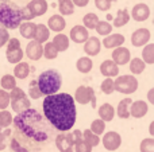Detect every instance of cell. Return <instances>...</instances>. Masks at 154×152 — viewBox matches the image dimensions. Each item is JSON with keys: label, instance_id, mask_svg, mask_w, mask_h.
Segmentation results:
<instances>
[{"label": "cell", "instance_id": "obj_3", "mask_svg": "<svg viewBox=\"0 0 154 152\" xmlns=\"http://www.w3.org/2000/svg\"><path fill=\"white\" fill-rule=\"evenodd\" d=\"M20 7L15 3L3 1L0 4V26L5 30H16L22 24Z\"/></svg>", "mask_w": 154, "mask_h": 152}, {"label": "cell", "instance_id": "obj_36", "mask_svg": "<svg viewBox=\"0 0 154 152\" xmlns=\"http://www.w3.org/2000/svg\"><path fill=\"white\" fill-rule=\"evenodd\" d=\"M89 131L92 132V133H95L96 136L100 137L101 135H104V132H106V123L101 121L100 118H96V120H93L92 123H91Z\"/></svg>", "mask_w": 154, "mask_h": 152}, {"label": "cell", "instance_id": "obj_20", "mask_svg": "<svg viewBox=\"0 0 154 152\" xmlns=\"http://www.w3.org/2000/svg\"><path fill=\"white\" fill-rule=\"evenodd\" d=\"M100 73L106 78H114L119 75V66L114 63L111 59H106L100 65Z\"/></svg>", "mask_w": 154, "mask_h": 152}, {"label": "cell", "instance_id": "obj_34", "mask_svg": "<svg viewBox=\"0 0 154 152\" xmlns=\"http://www.w3.org/2000/svg\"><path fill=\"white\" fill-rule=\"evenodd\" d=\"M112 24L109 23V22L107 20H99V23L96 24L95 27V31L97 32L99 35H101V37H107V35H109L112 32Z\"/></svg>", "mask_w": 154, "mask_h": 152}, {"label": "cell", "instance_id": "obj_33", "mask_svg": "<svg viewBox=\"0 0 154 152\" xmlns=\"http://www.w3.org/2000/svg\"><path fill=\"white\" fill-rule=\"evenodd\" d=\"M141 59L146 65H153L154 63V45L153 43H147L146 46H143Z\"/></svg>", "mask_w": 154, "mask_h": 152}, {"label": "cell", "instance_id": "obj_11", "mask_svg": "<svg viewBox=\"0 0 154 152\" xmlns=\"http://www.w3.org/2000/svg\"><path fill=\"white\" fill-rule=\"evenodd\" d=\"M130 59H131V53L127 47L120 46V47L114 48L111 61L114 62L116 66H125V65H127L128 62H130Z\"/></svg>", "mask_w": 154, "mask_h": 152}, {"label": "cell", "instance_id": "obj_8", "mask_svg": "<svg viewBox=\"0 0 154 152\" xmlns=\"http://www.w3.org/2000/svg\"><path fill=\"white\" fill-rule=\"evenodd\" d=\"M101 144H103L104 150L112 152L116 151L120 148L122 145V136L115 131H109V132H104L103 139H101Z\"/></svg>", "mask_w": 154, "mask_h": 152}, {"label": "cell", "instance_id": "obj_44", "mask_svg": "<svg viewBox=\"0 0 154 152\" xmlns=\"http://www.w3.org/2000/svg\"><path fill=\"white\" fill-rule=\"evenodd\" d=\"M95 7L99 11H103V12H108L112 7V1L111 0H95Z\"/></svg>", "mask_w": 154, "mask_h": 152}, {"label": "cell", "instance_id": "obj_42", "mask_svg": "<svg viewBox=\"0 0 154 152\" xmlns=\"http://www.w3.org/2000/svg\"><path fill=\"white\" fill-rule=\"evenodd\" d=\"M139 152H154V139L146 137L139 144Z\"/></svg>", "mask_w": 154, "mask_h": 152}, {"label": "cell", "instance_id": "obj_5", "mask_svg": "<svg viewBox=\"0 0 154 152\" xmlns=\"http://www.w3.org/2000/svg\"><path fill=\"white\" fill-rule=\"evenodd\" d=\"M8 93H10V105L15 113H22L31 108V101L22 88L16 86Z\"/></svg>", "mask_w": 154, "mask_h": 152}, {"label": "cell", "instance_id": "obj_10", "mask_svg": "<svg viewBox=\"0 0 154 152\" xmlns=\"http://www.w3.org/2000/svg\"><path fill=\"white\" fill-rule=\"evenodd\" d=\"M76 144V139L72 132H61L56 137V147L58 151H65L73 148Z\"/></svg>", "mask_w": 154, "mask_h": 152}, {"label": "cell", "instance_id": "obj_21", "mask_svg": "<svg viewBox=\"0 0 154 152\" xmlns=\"http://www.w3.org/2000/svg\"><path fill=\"white\" fill-rule=\"evenodd\" d=\"M97 113H99V118L104 123H111L115 117V108L112 107L111 104L108 102H104L97 109Z\"/></svg>", "mask_w": 154, "mask_h": 152}, {"label": "cell", "instance_id": "obj_19", "mask_svg": "<svg viewBox=\"0 0 154 152\" xmlns=\"http://www.w3.org/2000/svg\"><path fill=\"white\" fill-rule=\"evenodd\" d=\"M46 27L49 28V31H53V32L60 34V32H62L65 30V27H66V22H65L64 16L58 15V13H54V15H51L50 18H49L48 26Z\"/></svg>", "mask_w": 154, "mask_h": 152}, {"label": "cell", "instance_id": "obj_50", "mask_svg": "<svg viewBox=\"0 0 154 152\" xmlns=\"http://www.w3.org/2000/svg\"><path fill=\"white\" fill-rule=\"evenodd\" d=\"M149 133L152 135V137L154 136V121L150 123V127H149Z\"/></svg>", "mask_w": 154, "mask_h": 152}, {"label": "cell", "instance_id": "obj_7", "mask_svg": "<svg viewBox=\"0 0 154 152\" xmlns=\"http://www.w3.org/2000/svg\"><path fill=\"white\" fill-rule=\"evenodd\" d=\"M75 102H79L80 105H87V104H92L95 107L96 102V97H95V90L89 86H79L75 92L73 96Z\"/></svg>", "mask_w": 154, "mask_h": 152}, {"label": "cell", "instance_id": "obj_6", "mask_svg": "<svg viewBox=\"0 0 154 152\" xmlns=\"http://www.w3.org/2000/svg\"><path fill=\"white\" fill-rule=\"evenodd\" d=\"M138 80L133 74H123L118 75L114 80L115 92L120 94H133L138 90Z\"/></svg>", "mask_w": 154, "mask_h": 152}, {"label": "cell", "instance_id": "obj_26", "mask_svg": "<svg viewBox=\"0 0 154 152\" xmlns=\"http://www.w3.org/2000/svg\"><path fill=\"white\" fill-rule=\"evenodd\" d=\"M35 26L37 24L34 22H22V24L19 26V32L24 39L32 40L34 38V32H35Z\"/></svg>", "mask_w": 154, "mask_h": 152}, {"label": "cell", "instance_id": "obj_1", "mask_svg": "<svg viewBox=\"0 0 154 152\" xmlns=\"http://www.w3.org/2000/svg\"><path fill=\"white\" fill-rule=\"evenodd\" d=\"M46 121L60 132H69L75 127L77 109L73 96L69 93H56L46 96L42 102Z\"/></svg>", "mask_w": 154, "mask_h": 152}, {"label": "cell", "instance_id": "obj_17", "mask_svg": "<svg viewBox=\"0 0 154 152\" xmlns=\"http://www.w3.org/2000/svg\"><path fill=\"white\" fill-rule=\"evenodd\" d=\"M126 38L123 34H118V32H114V34H109L107 37H104V39L101 40V47H106V48H116L123 46L125 43Z\"/></svg>", "mask_w": 154, "mask_h": 152}, {"label": "cell", "instance_id": "obj_16", "mask_svg": "<svg viewBox=\"0 0 154 152\" xmlns=\"http://www.w3.org/2000/svg\"><path fill=\"white\" fill-rule=\"evenodd\" d=\"M26 8L31 12V15L34 18H39V16L45 15L46 11L49 8V4L46 0H30L29 4L26 5Z\"/></svg>", "mask_w": 154, "mask_h": 152}, {"label": "cell", "instance_id": "obj_22", "mask_svg": "<svg viewBox=\"0 0 154 152\" xmlns=\"http://www.w3.org/2000/svg\"><path fill=\"white\" fill-rule=\"evenodd\" d=\"M133 102V98L130 97H126L122 101L118 104V108L115 110V115H118L119 118H123V120H127L130 118V105Z\"/></svg>", "mask_w": 154, "mask_h": 152}, {"label": "cell", "instance_id": "obj_27", "mask_svg": "<svg viewBox=\"0 0 154 152\" xmlns=\"http://www.w3.org/2000/svg\"><path fill=\"white\" fill-rule=\"evenodd\" d=\"M130 12H128L127 10H118L116 12V16H115L114 19H112V27H118V28H120V27L126 26V24L130 22Z\"/></svg>", "mask_w": 154, "mask_h": 152}, {"label": "cell", "instance_id": "obj_35", "mask_svg": "<svg viewBox=\"0 0 154 152\" xmlns=\"http://www.w3.org/2000/svg\"><path fill=\"white\" fill-rule=\"evenodd\" d=\"M0 86L3 90H12L14 88H16V78L12 74H5L0 80Z\"/></svg>", "mask_w": 154, "mask_h": 152}, {"label": "cell", "instance_id": "obj_12", "mask_svg": "<svg viewBox=\"0 0 154 152\" xmlns=\"http://www.w3.org/2000/svg\"><path fill=\"white\" fill-rule=\"evenodd\" d=\"M130 18L135 22H145L150 18V7L146 3H138L133 7L130 12Z\"/></svg>", "mask_w": 154, "mask_h": 152}, {"label": "cell", "instance_id": "obj_41", "mask_svg": "<svg viewBox=\"0 0 154 152\" xmlns=\"http://www.w3.org/2000/svg\"><path fill=\"white\" fill-rule=\"evenodd\" d=\"M29 96L31 97V98H34V100H38V98H41V97H43L42 96V93H41V90H39V88H38V85H37V81L35 80H32L31 82L29 83Z\"/></svg>", "mask_w": 154, "mask_h": 152}, {"label": "cell", "instance_id": "obj_2", "mask_svg": "<svg viewBox=\"0 0 154 152\" xmlns=\"http://www.w3.org/2000/svg\"><path fill=\"white\" fill-rule=\"evenodd\" d=\"M14 125L18 131L19 137L29 139L27 142H37L43 143L49 139V128L45 118L42 117L38 110L30 109L18 113L16 117H14Z\"/></svg>", "mask_w": 154, "mask_h": 152}, {"label": "cell", "instance_id": "obj_45", "mask_svg": "<svg viewBox=\"0 0 154 152\" xmlns=\"http://www.w3.org/2000/svg\"><path fill=\"white\" fill-rule=\"evenodd\" d=\"M73 152H92V147L81 139L75 144V147H73Z\"/></svg>", "mask_w": 154, "mask_h": 152}, {"label": "cell", "instance_id": "obj_37", "mask_svg": "<svg viewBox=\"0 0 154 152\" xmlns=\"http://www.w3.org/2000/svg\"><path fill=\"white\" fill-rule=\"evenodd\" d=\"M42 57L43 58H46V59H49V61L56 59L57 57H58V51H57V48L54 47V45L51 42H46V45L43 46Z\"/></svg>", "mask_w": 154, "mask_h": 152}, {"label": "cell", "instance_id": "obj_53", "mask_svg": "<svg viewBox=\"0 0 154 152\" xmlns=\"http://www.w3.org/2000/svg\"><path fill=\"white\" fill-rule=\"evenodd\" d=\"M3 1H7V0H0V3H3Z\"/></svg>", "mask_w": 154, "mask_h": 152}, {"label": "cell", "instance_id": "obj_14", "mask_svg": "<svg viewBox=\"0 0 154 152\" xmlns=\"http://www.w3.org/2000/svg\"><path fill=\"white\" fill-rule=\"evenodd\" d=\"M149 112V104L143 100L133 101L130 105V117L133 118H142Z\"/></svg>", "mask_w": 154, "mask_h": 152}, {"label": "cell", "instance_id": "obj_38", "mask_svg": "<svg viewBox=\"0 0 154 152\" xmlns=\"http://www.w3.org/2000/svg\"><path fill=\"white\" fill-rule=\"evenodd\" d=\"M82 140H84L85 143H88L92 148L97 147V145L100 144V137L96 136L95 133H92L89 129H85V131L82 132Z\"/></svg>", "mask_w": 154, "mask_h": 152}, {"label": "cell", "instance_id": "obj_39", "mask_svg": "<svg viewBox=\"0 0 154 152\" xmlns=\"http://www.w3.org/2000/svg\"><path fill=\"white\" fill-rule=\"evenodd\" d=\"M14 117H12V113L10 110L4 109V110H0V128H8V127L12 124Z\"/></svg>", "mask_w": 154, "mask_h": 152}, {"label": "cell", "instance_id": "obj_18", "mask_svg": "<svg viewBox=\"0 0 154 152\" xmlns=\"http://www.w3.org/2000/svg\"><path fill=\"white\" fill-rule=\"evenodd\" d=\"M43 53V45L35 42V40H30L26 46V57L31 61H39L42 58Z\"/></svg>", "mask_w": 154, "mask_h": 152}, {"label": "cell", "instance_id": "obj_54", "mask_svg": "<svg viewBox=\"0 0 154 152\" xmlns=\"http://www.w3.org/2000/svg\"><path fill=\"white\" fill-rule=\"evenodd\" d=\"M0 132H2V128H0Z\"/></svg>", "mask_w": 154, "mask_h": 152}, {"label": "cell", "instance_id": "obj_13", "mask_svg": "<svg viewBox=\"0 0 154 152\" xmlns=\"http://www.w3.org/2000/svg\"><path fill=\"white\" fill-rule=\"evenodd\" d=\"M68 38H69V40L77 43V45H79V43H84L85 40L89 38V31H88L82 24H76V26H73L72 28H70L69 37Z\"/></svg>", "mask_w": 154, "mask_h": 152}, {"label": "cell", "instance_id": "obj_30", "mask_svg": "<svg viewBox=\"0 0 154 152\" xmlns=\"http://www.w3.org/2000/svg\"><path fill=\"white\" fill-rule=\"evenodd\" d=\"M23 57H24V51L20 48H16V50H10V51H5V58H7L8 63L11 65H16L19 62L23 61Z\"/></svg>", "mask_w": 154, "mask_h": 152}, {"label": "cell", "instance_id": "obj_47", "mask_svg": "<svg viewBox=\"0 0 154 152\" xmlns=\"http://www.w3.org/2000/svg\"><path fill=\"white\" fill-rule=\"evenodd\" d=\"M5 147H7V136L0 132V151H4Z\"/></svg>", "mask_w": 154, "mask_h": 152}, {"label": "cell", "instance_id": "obj_43", "mask_svg": "<svg viewBox=\"0 0 154 152\" xmlns=\"http://www.w3.org/2000/svg\"><path fill=\"white\" fill-rule=\"evenodd\" d=\"M10 107V93L0 89V110H4Z\"/></svg>", "mask_w": 154, "mask_h": 152}, {"label": "cell", "instance_id": "obj_48", "mask_svg": "<svg viewBox=\"0 0 154 152\" xmlns=\"http://www.w3.org/2000/svg\"><path fill=\"white\" fill-rule=\"evenodd\" d=\"M73 5L75 7H79V8H84L88 5V3H89V0H72Z\"/></svg>", "mask_w": 154, "mask_h": 152}, {"label": "cell", "instance_id": "obj_24", "mask_svg": "<svg viewBox=\"0 0 154 152\" xmlns=\"http://www.w3.org/2000/svg\"><path fill=\"white\" fill-rule=\"evenodd\" d=\"M51 43L54 45V47L57 48L58 53H62V51H66L68 48H69L70 40H69V38H68V35L60 32V34H56V37L51 40Z\"/></svg>", "mask_w": 154, "mask_h": 152}, {"label": "cell", "instance_id": "obj_4", "mask_svg": "<svg viewBox=\"0 0 154 152\" xmlns=\"http://www.w3.org/2000/svg\"><path fill=\"white\" fill-rule=\"evenodd\" d=\"M37 85L39 88L42 96H51V94L58 93V90L62 86V77L60 72L54 69L45 70L39 74L37 80Z\"/></svg>", "mask_w": 154, "mask_h": 152}, {"label": "cell", "instance_id": "obj_15", "mask_svg": "<svg viewBox=\"0 0 154 152\" xmlns=\"http://www.w3.org/2000/svg\"><path fill=\"white\" fill-rule=\"evenodd\" d=\"M101 51V42L97 37H89L84 42V53L87 57H96Z\"/></svg>", "mask_w": 154, "mask_h": 152}, {"label": "cell", "instance_id": "obj_52", "mask_svg": "<svg viewBox=\"0 0 154 152\" xmlns=\"http://www.w3.org/2000/svg\"><path fill=\"white\" fill-rule=\"evenodd\" d=\"M60 152H73V148H70V150H65V151H60Z\"/></svg>", "mask_w": 154, "mask_h": 152}, {"label": "cell", "instance_id": "obj_31", "mask_svg": "<svg viewBox=\"0 0 154 152\" xmlns=\"http://www.w3.org/2000/svg\"><path fill=\"white\" fill-rule=\"evenodd\" d=\"M58 11L61 16H69L75 13V5L72 0H58Z\"/></svg>", "mask_w": 154, "mask_h": 152}, {"label": "cell", "instance_id": "obj_28", "mask_svg": "<svg viewBox=\"0 0 154 152\" xmlns=\"http://www.w3.org/2000/svg\"><path fill=\"white\" fill-rule=\"evenodd\" d=\"M92 67H93V61L87 55L79 58L76 62V69L79 70L80 73H82V74H88V73L92 70Z\"/></svg>", "mask_w": 154, "mask_h": 152}, {"label": "cell", "instance_id": "obj_23", "mask_svg": "<svg viewBox=\"0 0 154 152\" xmlns=\"http://www.w3.org/2000/svg\"><path fill=\"white\" fill-rule=\"evenodd\" d=\"M49 38H50V31H49V28L46 27V24H43V23L37 24V26H35V32H34L32 40H35V42L42 45V43L48 42Z\"/></svg>", "mask_w": 154, "mask_h": 152}, {"label": "cell", "instance_id": "obj_40", "mask_svg": "<svg viewBox=\"0 0 154 152\" xmlns=\"http://www.w3.org/2000/svg\"><path fill=\"white\" fill-rule=\"evenodd\" d=\"M100 90L103 92L104 94L109 96L115 92V88H114V78H104L103 82L100 83Z\"/></svg>", "mask_w": 154, "mask_h": 152}, {"label": "cell", "instance_id": "obj_46", "mask_svg": "<svg viewBox=\"0 0 154 152\" xmlns=\"http://www.w3.org/2000/svg\"><path fill=\"white\" fill-rule=\"evenodd\" d=\"M8 39H10V32H8V30L3 28V27L0 26V48L7 45Z\"/></svg>", "mask_w": 154, "mask_h": 152}, {"label": "cell", "instance_id": "obj_25", "mask_svg": "<svg viewBox=\"0 0 154 152\" xmlns=\"http://www.w3.org/2000/svg\"><path fill=\"white\" fill-rule=\"evenodd\" d=\"M30 75V65L27 62H19L14 67V77L16 80H26Z\"/></svg>", "mask_w": 154, "mask_h": 152}, {"label": "cell", "instance_id": "obj_32", "mask_svg": "<svg viewBox=\"0 0 154 152\" xmlns=\"http://www.w3.org/2000/svg\"><path fill=\"white\" fill-rule=\"evenodd\" d=\"M99 20H100V19H99V16L96 15L95 12H88L82 16V26H84L88 31H89V30H95Z\"/></svg>", "mask_w": 154, "mask_h": 152}, {"label": "cell", "instance_id": "obj_49", "mask_svg": "<svg viewBox=\"0 0 154 152\" xmlns=\"http://www.w3.org/2000/svg\"><path fill=\"white\" fill-rule=\"evenodd\" d=\"M147 100H149L150 104H154V89H150L149 93H147Z\"/></svg>", "mask_w": 154, "mask_h": 152}, {"label": "cell", "instance_id": "obj_9", "mask_svg": "<svg viewBox=\"0 0 154 152\" xmlns=\"http://www.w3.org/2000/svg\"><path fill=\"white\" fill-rule=\"evenodd\" d=\"M150 38H152V32L149 28H145V27L137 28L131 34V43L134 47H143L150 42Z\"/></svg>", "mask_w": 154, "mask_h": 152}, {"label": "cell", "instance_id": "obj_29", "mask_svg": "<svg viewBox=\"0 0 154 152\" xmlns=\"http://www.w3.org/2000/svg\"><path fill=\"white\" fill-rule=\"evenodd\" d=\"M128 69H130V72L133 75H139L145 72L146 63H145L141 58H133V59H130V62H128Z\"/></svg>", "mask_w": 154, "mask_h": 152}, {"label": "cell", "instance_id": "obj_51", "mask_svg": "<svg viewBox=\"0 0 154 152\" xmlns=\"http://www.w3.org/2000/svg\"><path fill=\"white\" fill-rule=\"evenodd\" d=\"M112 19H114V16L109 15V13H108V15H107V20H112Z\"/></svg>", "mask_w": 154, "mask_h": 152}]
</instances>
